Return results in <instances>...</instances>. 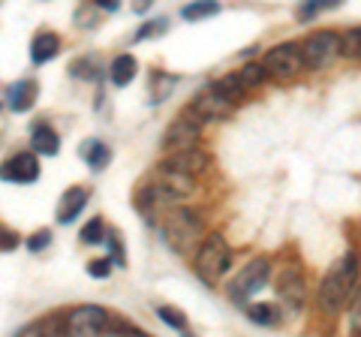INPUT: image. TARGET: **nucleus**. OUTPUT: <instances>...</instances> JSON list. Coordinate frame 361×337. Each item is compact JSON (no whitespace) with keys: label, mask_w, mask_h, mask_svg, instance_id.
<instances>
[{"label":"nucleus","mask_w":361,"mask_h":337,"mask_svg":"<svg viewBox=\"0 0 361 337\" xmlns=\"http://www.w3.org/2000/svg\"><path fill=\"white\" fill-rule=\"evenodd\" d=\"M196 193V178L180 172L175 168L172 163H160L151 172L148 184L139 187V193H135V205H139L145 214H151L160 205H180L184 199H190Z\"/></svg>","instance_id":"nucleus-1"},{"label":"nucleus","mask_w":361,"mask_h":337,"mask_svg":"<svg viewBox=\"0 0 361 337\" xmlns=\"http://www.w3.org/2000/svg\"><path fill=\"white\" fill-rule=\"evenodd\" d=\"M358 274H361L358 253L355 250L343 253L341 259L334 262L331 271L325 274L322 286H319V310L322 313H341L346 307L349 295H353L355 286H358Z\"/></svg>","instance_id":"nucleus-2"},{"label":"nucleus","mask_w":361,"mask_h":337,"mask_svg":"<svg viewBox=\"0 0 361 337\" xmlns=\"http://www.w3.org/2000/svg\"><path fill=\"white\" fill-rule=\"evenodd\" d=\"M160 232H163V241L172 247L175 253H190L205 238V220H202L199 211H193V208L169 205V211L160 220Z\"/></svg>","instance_id":"nucleus-3"},{"label":"nucleus","mask_w":361,"mask_h":337,"mask_svg":"<svg viewBox=\"0 0 361 337\" xmlns=\"http://www.w3.org/2000/svg\"><path fill=\"white\" fill-rule=\"evenodd\" d=\"M232 265V247L226 244L223 235H208V238L199 241V250H196V274L205 280L208 286H217L223 274L229 271Z\"/></svg>","instance_id":"nucleus-4"},{"label":"nucleus","mask_w":361,"mask_h":337,"mask_svg":"<svg viewBox=\"0 0 361 337\" xmlns=\"http://www.w3.org/2000/svg\"><path fill=\"white\" fill-rule=\"evenodd\" d=\"M268 274H271V262L259 256V259L247 262L241 271L229 280V286H226V295H229L235 305H247V298L256 295L259 289H265Z\"/></svg>","instance_id":"nucleus-5"},{"label":"nucleus","mask_w":361,"mask_h":337,"mask_svg":"<svg viewBox=\"0 0 361 337\" xmlns=\"http://www.w3.org/2000/svg\"><path fill=\"white\" fill-rule=\"evenodd\" d=\"M337 54H341V33L334 30H316L301 42L304 70H325Z\"/></svg>","instance_id":"nucleus-6"},{"label":"nucleus","mask_w":361,"mask_h":337,"mask_svg":"<svg viewBox=\"0 0 361 337\" xmlns=\"http://www.w3.org/2000/svg\"><path fill=\"white\" fill-rule=\"evenodd\" d=\"M265 73L271 78H277V82H292V78H298L301 70H304V58H301V46L298 42H283V46L271 49L265 54Z\"/></svg>","instance_id":"nucleus-7"},{"label":"nucleus","mask_w":361,"mask_h":337,"mask_svg":"<svg viewBox=\"0 0 361 337\" xmlns=\"http://www.w3.org/2000/svg\"><path fill=\"white\" fill-rule=\"evenodd\" d=\"M232 103L226 99L217 87L214 85H208V87H202V91H196V97L190 99V106H187V111L193 115L199 123H205V121H226L232 115Z\"/></svg>","instance_id":"nucleus-8"},{"label":"nucleus","mask_w":361,"mask_h":337,"mask_svg":"<svg viewBox=\"0 0 361 337\" xmlns=\"http://www.w3.org/2000/svg\"><path fill=\"white\" fill-rule=\"evenodd\" d=\"M199 136H202V123L190 115V111H184V115H178L166 127V133H163V151L172 154V151H180V148H193V145L199 142Z\"/></svg>","instance_id":"nucleus-9"},{"label":"nucleus","mask_w":361,"mask_h":337,"mask_svg":"<svg viewBox=\"0 0 361 337\" xmlns=\"http://www.w3.org/2000/svg\"><path fill=\"white\" fill-rule=\"evenodd\" d=\"M106 322H109V313L97 305H82L75 307L70 317H66V334L73 337H85V334H103L106 331Z\"/></svg>","instance_id":"nucleus-10"},{"label":"nucleus","mask_w":361,"mask_h":337,"mask_svg":"<svg viewBox=\"0 0 361 337\" xmlns=\"http://www.w3.org/2000/svg\"><path fill=\"white\" fill-rule=\"evenodd\" d=\"M39 178V160L37 154L21 151L16 157H9L0 166V181H13V184H33Z\"/></svg>","instance_id":"nucleus-11"},{"label":"nucleus","mask_w":361,"mask_h":337,"mask_svg":"<svg viewBox=\"0 0 361 337\" xmlns=\"http://www.w3.org/2000/svg\"><path fill=\"white\" fill-rule=\"evenodd\" d=\"M277 295H280V301H283V307L289 313L304 310L307 286H304V274L298 271V268H286V271L277 277Z\"/></svg>","instance_id":"nucleus-12"},{"label":"nucleus","mask_w":361,"mask_h":337,"mask_svg":"<svg viewBox=\"0 0 361 337\" xmlns=\"http://www.w3.org/2000/svg\"><path fill=\"white\" fill-rule=\"evenodd\" d=\"M166 163H172L175 168H180V172H187V175L199 178V175H205V172H208L211 157H208L205 151H199L196 145H193V148H180V151H172V154H169V160H166Z\"/></svg>","instance_id":"nucleus-13"},{"label":"nucleus","mask_w":361,"mask_h":337,"mask_svg":"<svg viewBox=\"0 0 361 337\" xmlns=\"http://www.w3.org/2000/svg\"><path fill=\"white\" fill-rule=\"evenodd\" d=\"M87 199H90L87 187H70L66 190V193L61 196V202H58V223H73L85 211Z\"/></svg>","instance_id":"nucleus-14"},{"label":"nucleus","mask_w":361,"mask_h":337,"mask_svg":"<svg viewBox=\"0 0 361 337\" xmlns=\"http://www.w3.org/2000/svg\"><path fill=\"white\" fill-rule=\"evenodd\" d=\"M58 51H61V37L58 33H51V30L37 33L33 42H30V61L33 63H49Z\"/></svg>","instance_id":"nucleus-15"},{"label":"nucleus","mask_w":361,"mask_h":337,"mask_svg":"<svg viewBox=\"0 0 361 337\" xmlns=\"http://www.w3.org/2000/svg\"><path fill=\"white\" fill-rule=\"evenodd\" d=\"M37 94H39L37 82L21 78V82H16L13 87H9V109L13 111H30L33 103H37Z\"/></svg>","instance_id":"nucleus-16"},{"label":"nucleus","mask_w":361,"mask_h":337,"mask_svg":"<svg viewBox=\"0 0 361 337\" xmlns=\"http://www.w3.org/2000/svg\"><path fill=\"white\" fill-rule=\"evenodd\" d=\"M135 70H139V63H135L133 54H118V58L109 63L111 85H115V87H127L133 78H135Z\"/></svg>","instance_id":"nucleus-17"},{"label":"nucleus","mask_w":361,"mask_h":337,"mask_svg":"<svg viewBox=\"0 0 361 337\" xmlns=\"http://www.w3.org/2000/svg\"><path fill=\"white\" fill-rule=\"evenodd\" d=\"M33 142V151L37 154H42V157H54L61 151V139H58V133H54L49 123H37V127H33V136H30Z\"/></svg>","instance_id":"nucleus-18"},{"label":"nucleus","mask_w":361,"mask_h":337,"mask_svg":"<svg viewBox=\"0 0 361 337\" xmlns=\"http://www.w3.org/2000/svg\"><path fill=\"white\" fill-rule=\"evenodd\" d=\"M78 154L85 157L87 166L94 168V172H103V168L109 166V160H111V151H109L99 139H87V142L82 145V148H78Z\"/></svg>","instance_id":"nucleus-19"},{"label":"nucleus","mask_w":361,"mask_h":337,"mask_svg":"<svg viewBox=\"0 0 361 337\" xmlns=\"http://www.w3.org/2000/svg\"><path fill=\"white\" fill-rule=\"evenodd\" d=\"M211 85H214V87H217V91H220V94H223L226 99H229V103H232V106H238V103H244V97H247V94H250V91H247V87H244V85L238 82V75H235V73H232V75H220V78H217V82H211Z\"/></svg>","instance_id":"nucleus-20"},{"label":"nucleus","mask_w":361,"mask_h":337,"mask_svg":"<svg viewBox=\"0 0 361 337\" xmlns=\"http://www.w3.org/2000/svg\"><path fill=\"white\" fill-rule=\"evenodd\" d=\"M220 13V4L217 0H196V4H187L180 9V18L184 21H202V18H211Z\"/></svg>","instance_id":"nucleus-21"},{"label":"nucleus","mask_w":361,"mask_h":337,"mask_svg":"<svg viewBox=\"0 0 361 337\" xmlns=\"http://www.w3.org/2000/svg\"><path fill=\"white\" fill-rule=\"evenodd\" d=\"M66 329V317H45V319H39V322H33V325H27V329H21V334H42V337H51V334H61Z\"/></svg>","instance_id":"nucleus-22"},{"label":"nucleus","mask_w":361,"mask_h":337,"mask_svg":"<svg viewBox=\"0 0 361 337\" xmlns=\"http://www.w3.org/2000/svg\"><path fill=\"white\" fill-rule=\"evenodd\" d=\"M247 319L256 322V325H268L271 329V325H280L283 317H280V310L274 305H250L247 307Z\"/></svg>","instance_id":"nucleus-23"},{"label":"nucleus","mask_w":361,"mask_h":337,"mask_svg":"<svg viewBox=\"0 0 361 337\" xmlns=\"http://www.w3.org/2000/svg\"><path fill=\"white\" fill-rule=\"evenodd\" d=\"M235 75H238V82L247 87V91H256V87L268 78V73H265V66H262V63H244Z\"/></svg>","instance_id":"nucleus-24"},{"label":"nucleus","mask_w":361,"mask_h":337,"mask_svg":"<svg viewBox=\"0 0 361 337\" xmlns=\"http://www.w3.org/2000/svg\"><path fill=\"white\" fill-rule=\"evenodd\" d=\"M341 54L353 61H361V27H349L341 37Z\"/></svg>","instance_id":"nucleus-25"},{"label":"nucleus","mask_w":361,"mask_h":337,"mask_svg":"<svg viewBox=\"0 0 361 337\" xmlns=\"http://www.w3.org/2000/svg\"><path fill=\"white\" fill-rule=\"evenodd\" d=\"M343 0H301V6H298V21L304 18H313V16H319L322 9H334V6H341Z\"/></svg>","instance_id":"nucleus-26"},{"label":"nucleus","mask_w":361,"mask_h":337,"mask_svg":"<svg viewBox=\"0 0 361 337\" xmlns=\"http://www.w3.org/2000/svg\"><path fill=\"white\" fill-rule=\"evenodd\" d=\"M157 313H160V319L169 325V329H175V331H180V334H190V322H187V317H184L180 310H175V307H160Z\"/></svg>","instance_id":"nucleus-27"},{"label":"nucleus","mask_w":361,"mask_h":337,"mask_svg":"<svg viewBox=\"0 0 361 337\" xmlns=\"http://www.w3.org/2000/svg\"><path fill=\"white\" fill-rule=\"evenodd\" d=\"M82 241L85 244H99V241H106V223L99 220V217H94L87 223V226L82 229Z\"/></svg>","instance_id":"nucleus-28"},{"label":"nucleus","mask_w":361,"mask_h":337,"mask_svg":"<svg viewBox=\"0 0 361 337\" xmlns=\"http://www.w3.org/2000/svg\"><path fill=\"white\" fill-rule=\"evenodd\" d=\"M106 241H109V259L115 262V265H127V253H123V244H121L118 229H111L106 235Z\"/></svg>","instance_id":"nucleus-29"},{"label":"nucleus","mask_w":361,"mask_h":337,"mask_svg":"<svg viewBox=\"0 0 361 337\" xmlns=\"http://www.w3.org/2000/svg\"><path fill=\"white\" fill-rule=\"evenodd\" d=\"M169 21L166 18H154V21H145V25L139 27V33H135V42L142 39H151V37H160V33H166Z\"/></svg>","instance_id":"nucleus-30"},{"label":"nucleus","mask_w":361,"mask_h":337,"mask_svg":"<svg viewBox=\"0 0 361 337\" xmlns=\"http://www.w3.org/2000/svg\"><path fill=\"white\" fill-rule=\"evenodd\" d=\"M49 244H51V232H49V229H39V232H33L30 238H27V250H30V253H39V250H45Z\"/></svg>","instance_id":"nucleus-31"},{"label":"nucleus","mask_w":361,"mask_h":337,"mask_svg":"<svg viewBox=\"0 0 361 337\" xmlns=\"http://www.w3.org/2000/svg\"><path fill=\"white\" fill-rule=\"evenodd\" d=\"M16 247H18V232L0 223V253H9V250H16Z\"/></svg>","instance_id":"nucleus-32"},{"label":"nucleus","mask_w":361,"mask_h":337,"mask_svg":"<svg viewBox=\"0 0 361 337\" xmlns=\"http://www.w3.org/2000/svg\"><path fill=\"white\" fill-rule=\"evenodd\" d=\"M87 274L97 277V280L109 277V274H111V259H90V262H87Z\"/></svg>","instance_id":"nucleus-33"},{"label":"nucleus","mask_w":361,"mask_h":337,"mask_svg":"<svg viewBox=\"0 0 361 337\" xmlns=\"http://www.w3.org/2000/svg\"><path fill=\"white\" fill-rule=\"evenodd\" d=\"M349 322H353L355 331H361V286H358V292H355L353 305H349Z\"/></svg>","instance_id":"nucleus-34"},{"label":"nucleus","mask_w":361,"mask_h":337,"mask_svg":"<svg viewBox=\"0 0 361 337\" xmlns=\"http://www.w3.org/2000/svg\"><path fill=\"white\" fill-rule=\"evenodd\" d=\"M90 66H94V61H90V58H87V61H75V63H73V75L90 78V75H94V70H90Z\"/></svg>","instance_id":"nucleus-35"},{"label":"nucleus","mask_w":361,"mask_h":337,"mask_svg":"<svg viewBox=\"0 0 361 337\" xmlns=\"http://www.w3.org/2000/svg\"><path fill=\"white\" fill-rule=\"evenodd\" d=\"M90 4L99 6V9H103V13H115V9L121 6V0H90Z\"/></svg>","instance_id":"nucleus-36"},{"label":"nucleus","mask_w":361,"mask_h":337,"mask_svg":"<svg viewBox=\"0 0 361 337\" xmlns=\"http://www.w3.org/2000/svg\"><path fill=\"white\" fill-rule=\"evenodd\" d=\"M151 4H154V0H133V13H148V9H151Z\"/></svg>","instance_id":"nucleus-37"}]
</instances>
